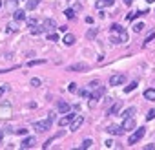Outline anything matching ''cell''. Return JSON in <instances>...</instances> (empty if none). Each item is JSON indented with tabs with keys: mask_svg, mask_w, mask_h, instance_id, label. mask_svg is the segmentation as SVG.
I'll return each instance as SVG.
<instances>
[{
	"mask_svg": "<svg viewBox=\"0 0 155 150\" xmlns=\"http://www.w3.org/2000/svg\"><path fill=\"white\" fill-rule=\"evenodd\" d=\"M42 28H44V31H53V29L57 28V24H55L53 18H46L44 24H42Z\"/></svg>",
	"mask_w": 155,
	"mask_h": 150,
	"instance_id": "cell-9",
	"label": "cell"
},
{
	"mask_svg": "<svg viewBox=\"0 0 155 150\" xmlns=\"http://www.w3.org/2000/svg\"><path fill=\"white\" fill-rule=\"evenodd\" d=\"M51 124H53L51 119H46V121H37V123H35V130H37V132H48V130L51 128Z\"/></svg>",
	"mask_w": 155,
	"mask_h": 150,
	"instance_id": "cell-4",
	"label": "cell"
},
{
	"mask_svg": "<svg viewBox=\"0 0 155 150\" xmlns=\"http://www.w3.org/2000/svg\"><path fill=\"white\" fill-rule=\"evenodd\" d=\"M144 148H146V150H153V148H155V145H146Z\"/></svg>",
	"mask_w": 155,
	"mask_h": 150,
	"instance_id": "cell-42",
	"label": "cell"
},
{
	"mask_svg": "<svg viewBox=\"0 0 155 150\" xmlns=\"http://www.w3.org/2000/svg\"><path fill=\"white\" fill-rule=\"evenodd\" d=\"M133 114H135V108H133V106H130V108H126V110L122 112V117H124V119L133 117Z\"/></svg>",
	"mask_w": 155,
	"mask_h": 150,
	"instance_id": "cell-20",
	"label": "cell"
},
{
	"mask_svg": "<svg viewBox=\"0 0 155 150\" xmlns=\"http://www.w3.org/2000/svg\"><path fill=\"white\" fill-rule=\"evenodd\" d=\"M68 90H69V92H71V93H75V92H79V90H77V84H75V82H69V86H68Z\"/></svg>",
	"mask_w": 155,
	"mask_h": 150,
	"instance_id": "cell-32",
	"label": "cell"
},
{
	"mask_svg": "<svg viewBox=\"0 0 155 150\" xmlns=\"http://www.w3.org/2000/svg\"><path fill=\"white\" fill-rule=\"evenodd\" d=\"M104 92H106V88H104V86H97V88H95V92L89 93V106L93 108L95 106V101H99V99L104 95Z\"/></svg>",
	"mask_w": 155,
	"mask_h": 150,
	"instance_id": "cell-2",
	"label": "cell"
},
{
	"mask_svg": "<svg viewBox=\"0 0 155 150\" xmlns=\"http://www.w3.org/2000/svg\"><path fill=\"white\" fill-rule=\"evenodd\" d=\"M153 39H155V33H150V35H148V39L144 41V46H148V42H152Z\"/></svg>",
	"mask_w": 155,
	"mask_h": 150,
	"instance_id": "cell-34",
	"label": "cell"
},
{
	"mask_svg": "<svg viewBox=\"0 0 155 150\" xmlns=\"http://www.w3.org/2000/svg\"><path fill=\"white\" fill-rule=\"evenodd\" d=\"M144 134H146V128L144 126H141L139 130H135V132L130 136V139H128V145H135V143H139L141 139L144 137Z\"/></svg>",
	"mask_w": 155,
	"mask_h": 150,
	"instance_id": "cell-3",
	"label": "cell"
},
{
	"mask_svg": "<svg viewBox=\"0 0 155 150\" xmlns=\"http://www.w3.org/2000/svg\"><path fill=\"white\" fill-rule=\"evenodd\" d=\"M6 6H7V9H17V0H6Z\"/></svg>",
	"mask_w": 155,
	"mask_h": 150,
	"instance_id": "cell-24",
	"label": "cell"
},
{
	"mask_svg": "<svg viewBox=\"0 0 155 150\" xmlns=\"http://www.w3.org/2000/svg\"><path fill=\"white\" fill-rule=\"evenodd\" d=\"M40 84H42V81H40V79H38V77H33V79H31V86L38 88V86H40Z\"/></svg>",
	"mask_w": 155,
	"mask_h": 150,
	"instance_id": "cell-28",
	"label": "cell"
},
{
	"mask_svg": "<svg viewBox=\"0 0 155 150\" xmlns=\"http://www.w3.org/2000/svg\"><path fill=\"white\" fill-rule=\"evenodd\" d=\"M38 4H40V0H28V4H26V9H28V11H33V9L38 6Z\"/></svg>",
	"mask_w": 155,
	"mask_h": 150,
	"instance_id": "cell-19",
	"label": "cell"
},
{
	"mask_svg": "<svg viewBox=\"0 0 155 150\" xmlns=\"http://www.w3.org/2000/svg\"><path fill=\"white\" fill-rule=\"evenodd\" d=\"M144 28H146V26H144L142 22H137V24H133V31H135V33H141Z\"/></svg>",
	"mask_w": 155,
	"mask_h": 150,
	"instance_id": "cell-23",
	"label": "cell"
},
{
	"mask_svg": "<svg viewBox=\"0 0 155 150\" xmlns=\"http://www.w3.org/2000/svg\"><path fill=\"white\" fill-rule=\"evenodd\" d=\"M146 2H148V4H152V2H155V0H146Z\"/></svg>",
	"mask_w": 155,
	"mask_h": 150,
	"instance_id": "cell-44",
	"label": "cell"
},
{
	"mask_svg": "<svg viewBox=\"0 0 155 150\" xmlns=\"http://www.w3.org/2000/svg\"><path fill=\"white\" fill-rule=\"evenodd\" d=\"M104 145H106V147H108V148H111V147H113V145H115V143L111 141V139H108V141H106V143H104Z\"/></svg>",
	"mask_w": 155,
	"mask_h": 150,
	"instance_id": "cell-41",
	"label": "cell"
},
{
	"mask_svg": "<svg viewBox=\"0 0 155 150\" xmlns=\"http://www.w3.org/2000/svg\"><path fill=\"white\" fill-rule=\"evenodd\" d=\"M13 18H15V22L26 20V13H24V9H15V11H13Z\"/></svg>",
	"mask_w": 155,
	"mask_h": 150,
	"instance_id": "cell-10",
	"label": "cell"
},
{
	"mask_svg": "<svg viewBox=\"0 0 155 150\" xmlns=\"http://www.w3.org/2000/svg\"><path fill=\"white\" fill-rule=\"evenodd\" d=\"M0 141H2V134H0Z\"/></svg>",
	"mask_w": 155,
	"mask_h": 150,
	"instance_id": "cell-45",
	"label": "cell"
},
{
	"mask_svg": "<svg viewBox=\"0 0 155 150\" xmlns=\"http://www.w3.org/2000/svg\"><path fill=\"white\" fill-rule=\"evenodd\" d=\"M64 15H66L69 20H71V18H75V9H66V11H64Z\"/></svg>",
	"mask_w": 155,
	"mask_h": 150,
	"instance_id": "cell-29",
	"label": "cell"
},
{
	"mask_svg": "<svg viewBox=\"0 0 155 150\" xmlns=\"http://www.w3.org/2000/svg\"><path fill=\"white\" fill-rule=\"evenodd\" d=\"M121 108H122V103H121V101H115V104L108 110V116H115V114H117Z\"/></svg>",
	"mask_w": 155,
	"mask_h": 150,
	"instance_id": "cell-15",
	"label": "cell"
},
{
	"mask_svg": "<svg viewBox=\"0 0 155 150\" xmlns=\"http://www.w3.org/2000/svg\"><path fill=\"white\" fill-rule=\"evenodd\" d=\"M122 82H126V75L124 73H115L109 77V86H119Z\"/></svg>",
	"mask_w": 155,
	"mask_h": 150,
	"instance_id": "cell-5",
	"label": "cell"
},
{
	"mask_svg": "<svg viewBox=\"0 0 155 150\" xmlns=\"http://www.w3.org/2000/svg\"><path fill=\"white\" fill-rule=\"evenodd\" d=\"M6 92H9V84H2V86H0V97H2Z\"/></svg>",
	"mask_w": 155,
	"mask_h": 150,
	"instance_id": "cell-31",
	"label": "cell"
},
{
	"mask_svg": "<svg viewBox=\"0 0 155 150\" xmlns=\"http://www.w3.org/2000/svg\"><path fill=\"white\" fill-rule=\"evenodd\" d=\"M124 31V28L121 24H111V28H109V37H111V42L113 44H121V35Z\"/></svg>",
	"mask_w": 155,
	"mask_h": 150,
	"instance_id": "cell-1",
	"label": "cell"
},
{
	"mask_svg": "<svg viewBox=\"0 0 155 150\" xmlns=\"http://www.w3.org/2000/svg\"><path fill=\"white\" fill-rule=\"evenodd\" d=\"M91 145H93V141H91V139H84L81 148H84V150H86V148H91Z\"/></svg>",
	"mask_w": 155,
	"mask_h": 150,
	"instance_id": "cell-25",
	"label": "cell"
},
{
	"mask_svg": "<svg viewBox=\"0 0 155 150\" xmlns=\"http://www.w3.org/2000/svg\"><path fill=\"white\" fill-rule=\"evenodd\" d=\"M37 64H44V61H42V59H40V61H29L28 66H37Z\"/></svg>",
	"mask_w": 155,
	"mask_h": 150,
	"instance_id": "cell-36",
	"label": "cell"
},
{
	"mask_svg": "<svg viewBox=\"0 0 155 150\" xmlns=\"http://www.w3.org/2000/svg\"><path fill=\"white\" fill-rule=\"evenodd\" d=\"M82 124H84V117H82V116H77L71 123H69V130H71V132H77Z\"/></svg>",
	"mask_w": 155,
	"mask_h": 150,
	"instance_id": "cell-6",
	"label": "cell"
},
{
	"mask_svg": "<svg viewBox=\"0 0 155 150\" xmlns=\"http://www.w3.org/2000/svg\"><path fill=\"white\" fill-rule=\"evenodd\" d=\"M122 128L126 130V132H128V130H133V128H135V119H133V117H128V119H124V123H122Z\"/></svg>",
	"mask_w": 155,
	"mask_h": 150,
	"instance_id": "cell-12",
	"label": "cell"
},
{
	"mask_svg": "<svg viewBox=\"0 0 155 150\" xmlns=\"http://www.w3.org/2000/svg\"><path fill=\"white\" fill-rule=\"evenodd\" d=\"M106 132L111 134V136H122V134H124V128H122V126H117V124H111V126L106 128Z\"/></svg>",
	"mask_w": 155,
	"mask_h": 150,
	"instance_id": "cell-7",
	"label": "cell"
},
{
	"mask_svg": "<svg viewBox=\"0 0 155 150\" xmlns=\"http://www.w3.org/2000/svg\"><path fill=\"white\" fill-rule=\"evenodd\" d=\"M66 46H73L75 44V35H71V33H66L64 35V41H62Z\"/></svg>",
	"mask_w": 155,
	"mask_h": 150,
	"instance_id": "cell-16",
	"label": "cell"
},
{
	"mask_svg": "<svg viewBox=\"0 0 155 150\" xmlns=\"http://www.w3.org/2000/svg\"><path fill=\"white\" fill-rule=\"evenodd\" d=\"M58 112H60V114H68L69 112V104L68 103H64V101H58Z\"/></svg>",
	"mask_w": 155,
	"mask_h": 150,
	"instance_id": "cell-17",
	"label": "cell"
},
{
	"mask_svg": "<svg viewBox=\"0 0 155 150\" xmlns=\"http://www.w3.org/2000/svg\"><path fill=\"white\" fill-rule=\"evenodd\" d=\"M144 99H148V101H155V90L148 88L146 92H144Z\"/></svg>",
	"mask_w": 155,
	"mask_h": 150,
	"instance_id": "cell-18",
	"label": "cell"
},
{
	"mask_svg": "<svg viewBox=\"0 0 155 150\" xmlns=\"http://www.w3.org/2000/svg\"><path fill=\"white\" fill-rule=\"evenodd\" d=\"M68 70L69 72H86V70H89V66L84 64V62H81V64H75V66H69Z\"/></svg>",
	"mask_w": 155,
	"mask_h": 150,
	"instance_id": "cell-14",
	"label": "cell"
},
{
	"mask_svg": "<svg viewBox=\"0 0 155 150\" xmlns=\"http://www.w3.org/2000/svg\"><path fill=\"white\" fill-rule=\"evenodd\" d=\"M48 41H49V42H57V41H58V35L55 33V31L49 33V35H48Z\"/></svg>",
	"mask_w": 155,
	"mask_h": 150,
	"instance_id": "cell-26",
	"label": "cell"
},
{
	"mask_svg": "<svg viewBox=\"0 0 155 150\" xmlns=\"http://www.w3.org/2000/svg\"><path fill=\"white\" fill-rule=\"evenodd\" d=\"M42 31H44V28H33V29H31V35L37 37V35H42Z\"/></svg>",
	"mask_w": 155,
	"mask_h": 150,
	"instance_id": "cell-30",
	"label": "cell"
},
{
	"mask_svg": "<svg viewBox=\"0 0 155 150\" xmlns=\"http://www.w3.org/2000/svg\"><path fill=\"white\" fill-rule=\"evenodd\" d=\"M17 29H18V28H17V24H7L6 31H7V33H15V31H17Z\"/></svg>",
	"mask_w": 155,
	"mask_h": 150,
	"instance_id": "cell-27",
	"label": "cell"
},
{
	"mask_svg": "<svg viewBox=\"0 0 155 150\" xmlns=\"http://www.w3.org/2000/svg\"><path fill=\"white\" fill-rule=\"evenodd\" d=\"M137 86H139V82H137V81H133V82H130L128 86L124 88V92H126V93H130V92H132V90H135Z\"/></svg>",
	"mask_w": 155,
	"mask_h": 150,
	"instance_id": "cell-22",
	"label": "cell"
},
{
	"mask_svg": "<svg viewBox=\"0 0 155 150\" xmlns=\"http://www.w3.org/2000/svg\"><path fill=\"white\" fill-rule=\"evenodd\" d=\"M28 26H37V18H28Z\"/></svg>",
	"mask_w": 155,
	"mask_h": 150,
	"instance_id": "cell-38",
	"label": "cell"
},
{
	"mask_svg": "<svg viewBox=\"0 0 155 150\" xmlns=\"http://www.w3.org/2000/svg\"><path fill=\"white\" fill-rule=\"evenodd\" d=\"M115 0H97L95 2V7L97 9H102V7H108V6H113Z\"/></svg>",
	"mask_w": 155,
	"mask_h": 150,
	"instance_id": "cell-11",
	"label": "cell"
},
{
	"mask_svg": "<svg viewBox=\"0 0 155 150\" xmlns=\"http://www.w3.org/2000/svg\"><path fill=\"white\" fill-rule=\"evenodd\" d=\"M0 7H2V2H0Z\"/></svg>",
	"mask_w": 155,
	"mask_h": 150,
	"instance_id": "cell-46",
	"label": "cell"
},
{
	"mask_svg": "<svg viewBox=\"0 0 155 150\" xmlns=\"http://www.w3.org/2000/svg\"><path fill=\"white\" fill-rule=\"evenodd\" d=\"M146 119H148V121L155 119V110H150V112H148V116H146Z\"/></svg>",
	"mask_w": 155,
	"mask_h": 150,
	"instance_id": "cell-35",
	"label": "cell"
},
{
	"mask_svg": "<svg viewBox=\"0 0 155 150\" xmlns=\"http://www.w3.org/2000/svg\"><path fill=\"white\" fill-rule=\"evenodd\" d=\"M97 86H101V84H99V81H91V82H89V88H97Z\"/></svg>",
	"mask_w": 155,
	"mask_h": 150,
	"instance_id": "cell-39",
	"label": "cell"
},
{
	"mask_svg": "<svg viewBox=\"0 0 155 150\" xmlns=\"http://www.w3.org/2000/svg\"><path fill=\"white\" fill-rule=\"evenodd\" d=\"M15 132H17L18 136H26V134H28V130H26V128H18V130H15Z\"/></svg>",
	"mask_w": 155,
	"mask_h": 150,
	"instance_id": "cell-37",
	"label": "cell"
},
{
	"mask_svg": "<svg viewBox=\"0 0 155 150\" xmlns=\"http://www.w3.org/2000/svg\"><path fill=\"white\" fill-rule=\"evenodd\" d=\"M35 145H37V141H35V137H26L20 145V148H33Z\"/></svg>",
	"mask_w": 155,
	"mask_h": 150,
	"instance_id": "cell-13",
	"label": "cell"
},
{
	"mask_svg": "<svg viewBox=\"0 0 155 150\" xmlns=\"http://www.w3.org/2000/svg\"><path fill=\"white\" fill-rule=\"evenodd\" d=\"M75 117H77V114H71V112H68V116H64V117L60 119V121H58V124H60V126H68V124L71 123Z\"/></svg>",
	"mask_w": 155,
	"mask_h": 150,
	"instance_id": "cell-8",
	"label": "cell"
},
{
	"mask_svg": "<svg viewBox=\"0 0 155 150\" xmlns=\"http://www.w3.org/2000/svg\"><path fill=\"white\" fill-rule=\"evenodd\" d=\"M79 95H81V97H89V92H88V90H79Z\"/></svg>",
	"mask_w": 155,
	"mask_h": 150,
	"instance_id": "cell-33",
	"label": "cell"
},
{
	"mask_svg": "<svg viewBox=\"0 0 155 150\" xmlns=\"http://www.w3.org/2000/svg\"><path fill=\"white\" fill-rule=\"evenodd\" d=\"M51 143H53V139H48V141L44 143V148H49V147H51Z\"/></svg>",
	"mask_w": 155,
	"mask_h": 150,
	"instance_id": "cell-40",
	"label": "cell"
},
{
	"mask_svg": "<svg viewBox=\"0 0 155 150\" xmlns=\"http://www.w3.org/2000/svg\"><path fill=\"white\" fill-rule=\"evenodd\" d=\"M97 33H99L97 28H89L88 33H86V37H88V39H95V37H97Z\"/></svg>",
	"mask_w": 155,
	"mask_h": 150,
	"instance_id": "cell-21",
	"label": "cell"
},
{
	"mask_svg": "<svg viewBox=\"0 0 155 150\" xmlns=\"http://www.w3.org/2000/svg\"><path fill=\"white\" fill-rule=\"evenodd\" d=\"M132 2H133V0H124V4H126V6H132Z\"/></svg>",
	"mask_w": 155,
	"mask_h": 150,
	"instance_id": "cell-43",
	"label": "cell"
}]
</instances>
